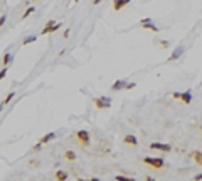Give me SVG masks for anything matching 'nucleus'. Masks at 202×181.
<instances>
[{
	"instance_id": "nucleus-1",
	"label": "nucleus",
	"mask_w": 202,
	"mask_h": 181,
	"mask_svg": "<svg viewBox=\"0 0 202 181\" xmlns=\"http://www.w3.org/2000/svg\"><path fill=\"white\" fill-rule=\"evenodd\" d=\"M143 163L147 164V166H150V167H155V169L165 167V161L162 159V157H145Z\"/></svg>"
},
{
	"instance_id": "nucleus-2",
	"label": "nucleus",
	"mask_w": 202,
	"mask_h": 181,
	"mask_svg": "<svg viewBox=\"0 0 202 181\" xmlns=\"http://www.w3.org/2000/svg\"><path fill=\"white\" fill-rule=\"evenodd\" d=\"M93 103L96 105V108H110L111 107V98L110 96H96L93 100Z\"/></svg>"
},
{
	"instance_id": "nucleus-3",
	"label": "nucleus",
	"mask_w": 202,
	"mask_h": 181,
	"mask_svg": "<svg viewBox=\"0 0 202 181\" xmlns=\"http://www.w3.org/2000/svg\"><path fill=\"white\" fill-rule=\"evenodd\" d=\"M59 27H61L59 22H56V21H47V24L42 27L40 34H42V36H46V34H52V32H56Z\"/></svg>"
},
{
	"instance_id": "nucleus-4",
	"label": "nucleus",
	"mask_w": 202,
	"mask_h": 181,
	"mask_svg": "<svg viewBox=\"0 0 202 181\" xmlns=\"http://www.w3.org/2000/svg\"><path fill=\"white\" fill-rule=\"evenodd\" d=\"M172 96H174L175 100H182L184 103H190L192 102V93L190 90H187V92H182V93H172Z\"/></svg>"
},
{
	"instance_id": "nucleus-5",
	"label": "nucleus",
	"mask_w": 202,
	"mask_h": 181,
	"mask_svg": "<svg viewBox=\"0 0 202 181\" xmlns=\"http://www.w3.org/2000/svg\"><path fill=\"white\" fill-rule=\"evenodd\" d=\"M150 149H153V151H162V152H170V151H172V146H168V144H163V142H152V144H150Z\"/></svg>"
},
{
	"instance_id": "nucleus-6",
	"label": "nucleus",
	"mask_w": 202,
	"mask_h": 181,
	"mask_svg": "<svg viewBox=\"0 0 202 181\" xmlns=\"http://www.w3.org/2000/svg\"><path fill=\"white\" fill-rule=\"evenodd\" d=\"M76 137L83 146H89V132H88V130H79V132L76 134Z\"/></svg>"
},
{
	"instance_id": "nucleus-7",
	"label": "nucleus",
	"mask_w": 202,
	"mask_h": 181,
	"mask_svg": "<svg viewBox=\"0 0 202 181\" xmlns=\"http://www.w3.org/2000/svg\"><path fill=\"white\" fill-rule=\"evenodd\" d=\"M140 26L143 29H148V31H152V32H155V34H157L158 32V27L157 26L153 24V22H152V19H143V21L140 22Z\"/></svg>"
},
{
	"instance_id": "nucleus-8",
	"label": "nucleus",
	"mask_w": 202,
	"mask_h": 181,
	"mask_svg": "<svg viewBox=\"0 0 202 181\" xmlns=\"http://www.w3.org/2000/svg\"><path fill=\"white\" fill-rule=\"evenodd\" d=\"M126 85L128 83L125 80H116V81L111 85V92H120V90H126Z\"/></svg>"
},
{
	"instance_id": "nucleus-9",
	"label": "nucleus",
	"mask_w": 202,
	"mask_h": 181,
	"mask_svg": "<svg viewBox=\"0 0 202 181\" xmlns=\"http://www.w3.org/2000/svg\"><path fill=\"white\" fill-rule=\"evenodd\" d=\"M182 54H184V48H182V46H177V48H175V51L168 56V61H175V59H178Z\"/></svg>"
},
{
	"instance_id": "nucleus-10",
	"label": "nucleus",
	"mask_w": 202,
	"mask_h": 181,
	"mask_svg": "<svg viewBox=\"0 0 202 181\" xmlns=\"http://www.w3.org/2000/svg\"><path fill=\"white\" fill-rule=\"evenodd\" d=\"M131 0H113V9H114V12H118V10H121V9L125 7V5H128Z\"/></svg>"
},
{
	"instance_id": "nucleus-11",
	"label": "nucleus",
	"mask_w": 202,
	"mask_h": 181,
	"mask_svg": "<svg viewBox=\"0 0 202 181\" xmlns=\"http://www.w3.org/2000/svg\"><path fill=\"white\" fill-rule=\"evenodd\" d=\"M123 142L125 144H128V146H138V139L135 136H131V134H128V136H125V139H123Z\"/></svg>"
},
{
	"instance_id": "nucleus-12",
	"label": "nucleus",
	"mask_w": 202,
	"mask_h": 181,
	"mask_svg": "<svg viewBox=\"0 0 202 181\" xmlns=\"http://www.w3.org/2000/svg\"><path fill=\"white\" fill-rule=\"evenodd\" d=\"M13 96H15V92H10L9 95H7L5 98L2 100V103H0V112H2V110H3V107H5V105H9V103H10V100H12Z\"/></svg>"
},
{
	"instance_id": "nucleus-13",
	"label": "nucleus",
	"mask_w": 202,
	"mask_h": 181,
	"mask_svg": "<svg viewBox=\"0 0 202 181\" xmlns=\"http://www.w3.org/2000/svg\"><path fill=\"white\" fill-rule=\"evenodd\" d=\"M54 139H56V132H49V134H46V136H42V137H40V140H39V142L46 144V142H50V140H54Z\"/></svg>"
},
{
	"instance_id": "nucleus-14",
	"label": "nucleus",
	"mask_w": 202,
	"mask_h": 181,
	"mask_svg": "<svg viewBox=\"0 0 202 181\" xmlns=\"http://www.w3.org/2000/svg\"><path fill=\"white\" fill-rule=\"evenodd\" d=\"M190 156H192V159L195 161V164H202V152L200 151H194Z\"/></svg>"
},
{
	"instance_id": "nucleus-15",
	"label": "nucleus",
	"mask_w": 202,
	"mask_h": 181,
	"mask_svg": "<svg viewBox=\"0 0 202 181\" xmlns=\"http://www.w3.org/2000/svg\"><path fill=\"white\" fill-rule=\"evenodd\" d=\"M54 178H56V179H59V181H66L67 178H69V174H67L66 171H57Z\"/></svg>"
},
{
	"instance_id": "nucleus-16",
	"label": "nucleus",
	"mask_w": 202,
	"mask_h": 181,
	"mask_svg": "<svg viewBox=\"0 0 202 181\" xmlns=\"http://www.w3.org/2000/svg\"><path fill=\"white\" fill-rule=\"evenodd\" d=\"M64 159L66 161H74L76 159V152H74V151H66V152H64Z\"/></svg>"
},
{
	"instance_id": "nucleus-17",
	"label": "nucleus",
	"mask_w": 202,
	"mask_h": 181,
	"mask_svg": "<svg viewBox=\"0 0 202 181\" xmlns=\"http://www.w3.org/2000/svg\"><path fill=\"white\" fill-rule=\"evenodd\" d=\"M36 41H37L36 36H27V37L22 41V46H27V44H30V42H36Z\"/></svg>"
},
{
	"instance_id": "nucleus-18",
	"label": "nucleus",
	"mask_w": 202,
	"mask_h": 181,
	"mask_svg": "<svg viewBox=\"0 0 202 181\" xmlns=\"http://www.w3.org/2000/svg\"><path fill=\"white\" fill-rule=\"evenodd\" d=\"M10 61H12V54H10V53H7L5 56H3V66H9L10 65Z\"/></svg>"
},
{
	"instance_id": "nucleus-19",
	"label": "nucleus",
	"mask_w": 202,
	"mask_h": 181,
	"mask_svg": "<svg viewBox=\"0 0 202 181\" xmlns=\"http://www.w3.org/2000/svg\"><path fill=\"white\" fill-rule=\"evenodd\" d=\"M34 10H36L34 7H29V9H25V12H24V15H22V19H24V21H25V19L29 17L30 14H34Z\"/></svg>"
},
{
	"instance_id": "nucleus-20",
	"label": "nucleus",
	"mask_w": 202,
	"mask_h": 181,
	"mask_svg": "<svg viewBox=\"0 0 202 181\" xmlns=\"http://www.w3.org/2000/svg\"><path fill=\"white\" fill-rule=\"evenodd\" d=\"M7 69H9V66H3V69L0 71V81H2V80L7 76Z\"/></svg>"
},
{
	"instance_id": "nucleus-21",
	"label": "nucleus",
	"mask_w": 202,
	"mask_h": 181,
	"mask_svg": "<svg viewBox=\"0 0 202 181\" xmlns=\"http://www.w3.org/2000/svg\"><path fill=\"white\" fill-rule=\"evenodd\" d=\"M114 179H118V181H128L130 178H126V176H114Z\"/></svg>"
},
{
	"instance_id": "nucleus-22",
	"label": "nucleus",
	"mask_w": 202,
	"mask_h": 181,
	"mask_svg": "<svg viewBox=\"0 0 202 181\" xmlns=\"http://www.w3.org/2000/svg\"><path fill=\"white\" fill-rule=\"evenodd\" d=\"M5 21H7V15H0V27L5 24Z\"/></svg>"
},
{
	"instance_id": "nucleus-23",
	"label": "nucleus",
	"mask_w": 202,
	"mask_h": 181,
	"mask_svg": "<svg viewBox=\"0 0 202 181\" xmlns=\"http://www.w3.org/2000/svg\"><path fill=\"white\" fill-rule=\"evenodd\" d=\"M42 146H44V144H42V142H39V144H36V146H34V151H40V149H42Z\"/></svg>"
},
{
	"instance_id": "nucleus-24",
	"label": "nucleus",
	"mask_w": 202,
	"mask_h": 181,
	"mask_svg": "<svg viewBox=\"0 0 202 181\" xmlns=\"http://www.w3.org/2000/svg\"><path fill=\"white\" fill-rule=\"evenodd\" d=\"M160 48H168V41H160Z\"/></svg>"
},
{
	"instance_id": "nucleus-25",
	"label": "nucleus",
	"mask_w": 202,
	"mask_h": 181,
	"mask_svg": "<svg viewBox=\"0 0 202 181\" xmlns=\"http://www.w3.org/2000/svg\"><path fill=\"white\" fill-rule=\"evenodd\" d=\"M69 32H71V29H66L64 31V37H69Z\"/></svg>"
},
{
	"instance_id": "nucleus-26",
	"label": "nucleus",
	"mask_w": 202,
	"mask_h": 181,
	"mask_svg": "<svg viewBox=\"0 0 202 181\" xmlns=\"http://www.w3.org/2000/svg\"><path fill=\"white\" fill-rule=\"evenodd\" d=\"M194 179H202V174H195V176H194Z\"/></svg>"
},
{
	"instance_id": "nucleus-27",
	"label": "nucleus",
	"mask_w": 202,
	"mask_h": 181,
	"mask_svg": "<svg viewBox=\"0 0 202 181\" xmlns=\"http://www.w3.org/2000/svg\"><path fill=\"white\" fill-rule=\"evenodd\" d=\"M99 2H101V0H93V5H98Z\"/></svg>"
},
{
	"instance_id": "nucleus-28",
	"label": "nucleus",
	"mask_w": 202,
	"mask_h": 181,
	"mask_svg": "<svg viewBox=\"0 0 202 181\" xmlns=\"http://www.w3.org/2000/svg\"><path fill=\"white\" fill-rule=\"evenodd\" d=\"M74 2H79V0H74Z\"/></svg>"
}]
</instances>
